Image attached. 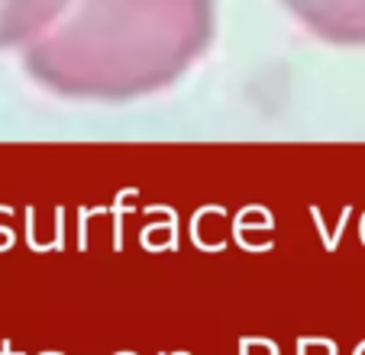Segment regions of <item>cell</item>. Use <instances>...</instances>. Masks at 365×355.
<instances>
[{
  "label": "cell",
  "instance_id": "2",
  "mask_svg": "<svg viewBox=\"0 0 365 355\" xmlns=\"http://www.w3.org/2000/svg\"><path fill=\"white\" fill-rule=\"evenodd\" d=\"M314 33L336 42H365V0H284Z\"/></svg>",
  "mask_w": 365,
  "mask_h": 355
},
{
  "label": "cell",
  "instance_id": "1",
  "mask_svg": "<svg viewBox=\"0 0 365 355\" xmlns=\"http://www.w3.org/2000/svg\"><path fill=\"white\" fill-rule=\"evenodd\" d=\"M210 36V0H78L42 42V78L78 97H130L187 68Z\"/></svg>",
  "mask_w": 365,
  "mask_h": 355
}]
</instances>
